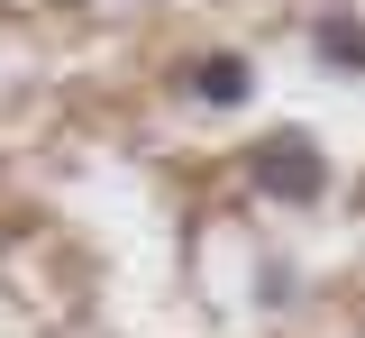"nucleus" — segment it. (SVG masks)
<instances>
[{
	"label": "nucleus",
	"instance_id": "nucleus-1",
	"mask_svg": "<svg viewBox=\"0 0 365 338\" xmlns=\"http://www.w3.org/2000/svg\"><path fill=\"white\" fill-rule=\"evenodd\" d=\"M256 193H265V201H292V210L329 193V165H319V146L302 138V128H283V138L256 146Z\"/></svg>",
	"mask_w": 365,
	"mask_h": 338
},
{
	"label": "nucleus",
	"instance_id": "nucleus-2",
	"mask_svg": "<svg viewBox=\"0 0 365 338\" xmlns=\"http://www.w3.org/2000/svg\"><path fill=\"white\" fill-rule=\"evenodd\" d=\"M182 92L210 101V110H237V101L256 92V64H247V55H201V64L182 73Z\"/></svg>",
	"mask_w": 365,
	"mask_h": 338
},
{
	"label": "nucleus",
	"instance_id": "nucleus-3",
	"mask_svg": "<svg viewBox=\"0 0 365 338\" xmlns=\"http://www.w3.org/2000/svg\"><path fill=\"white\" fill-rule=\"evenodd\" d=\"M311 46L329 55V64H365V28H356V19H319V28H311Z\"/></svg>",
	"mask_w": 365,
	"mask_h": 338
}]
</instances>
